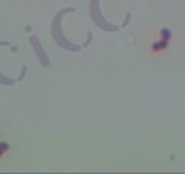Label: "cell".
<instances>
[{"label":"cell","mask_w":185,"mask_h":174,"mask_svg":"<svg viewBox=\"0 0 185 174\" xmlns=\"http://www.w3.org/2000/svg\"><path fill=\"white\" fill-rule=\"evenodd\" d=\"M31 42H32V45H33V48H35L36 54H38V57H39L41 64H42V65H48V60H46V55H45L44 49L41 48L39 41L36 39V38H33V36H32V38H31Z\"/></svg>","instance_id":"6da1fadb"},{"label":"cell","mask_w":185,"mask_h":174,"mask_svg":"<svg viewBox=\"0 0 185 174\" xmlns=\"http://www.w3.org/2000/svg\"><path fill=\"white\" fill-rule=\"evenodd\" d=\"M168 47V41L166 39H162V41H158V42H155L153 45H152V48L156 51V49H163Z\"/></svg>","instance_id":"7a4b0ae2"},{"label":"cell","mask_w":185,"mask_h":174,"mask_svg":"<svg viewBox=\"0 0 185 174\" xmlns=\"http://www.w3.org/2000/svg\"><path fill=\"white\" fill-rule=\"evenodd\" d=\"M161 35H162V38L163 39H169V38H171V31H169V29H168V28H163L162 31H161Z\"/></svg>","instance_id":"3957f363"},{"label":"cell","mask_w":185,"mask_h":174,"mask_svg":"<svg viewBox=\"0 0 185 174\" xmlns=\"http://www.w3.org/2000/svg\"><path fill=\"white\" fill-rule=\"evenodd\" d=\"M0 148H2L3 151H7V149H9V145L6 142H0Z\"/></svg>","instance_id":"277c9868"},{"label":"cell","mask_w":185,"mask_h":174,"mask_svg":"<svg viewBox=\"0 0 185 174\" xmlns=\"http://www.w3.org/2000/svg\"><path fill=\"white\" fill-rule=\"evenodd\" d=\"M3 152H5V151H3V149H2V148H0V155H2V154H3Z\"/></svg>","instance_id":"5b68a950"}]
</instances>
